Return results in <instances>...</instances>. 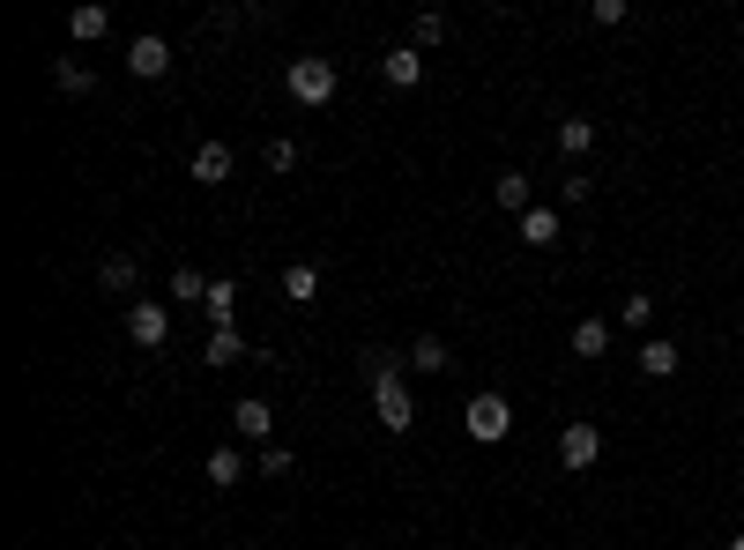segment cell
Returning <instances> with one entry per match:
<instances>
[{
	"mask_svg": "<svg viewBox=\"0 0 744 550\" xmlns=\"http://www.w3.org/2000/svg\"><path fill=\"white\" fill-rule=\"evenodd\" d=\"M647 320H655V298H641V291H633V298L619 305V327H633V335H641Z\"/></svg>",
	"mask_w": 744,
	"mask_h": 550,
	"instance_id": "4316f807",
	"label": "cell"
},
{
	"mask_svg": "<svg viewBox=\"0 0 744 550\" xmlns=\"http://www.w3.org/2000/svg\"><path fill=\"white\" fill-rule=\"evenodd\" d=\"M380 82H388V90H418V82H424V52L418 45H395L388 60H380Z\"/></svg>",
	"mask_w": 744,
	"mask_h": 550,
	"instance_id": "ba28073f",
	"label": "cell"
},
{
	"mask_svg": "<svg viewBox=\"0 0 744 550\" xmlns=\"http://www.w3.org/2000/svg\"><path fill=\"white\" fill-rule=\"evenodd\" d=\"M462 425H470V439H476V447H499V439L514 431V401H506V395H470Z\"/></svg>",
	"mask_w": 744,
	"mask_h": 550,
	"instance_id": "7a4b0ae2",
	"label": "cell"
},
{
	"mask_svg": "<svg viewBox=\"0 0 744 550\" xmlns=\"http://www.w3.org/2000/svg\"><path fill=\"white\" fill-rule=\"evenodd\" d=\"M283 90H291L298 104H328L335 90H343V68H335V60H321V52H305V60H291V68H283Z\"/></svg>",
	"mask_w": 744,
	"mask_h": 550,
	"instance_id": "6da1fadb",
	"label": "cell"
},
{
	"mask_svg": "<svg viewBox=\"0 0 744 550\" xmlns=\"http://www.w3.org/2000/svg\"><path fill=\"white\" fill-rule=\"evenodd\" d=\"M194 179L201 186H223V179H231V150H223V142H201L194 150Z\"/></svg>",
	"mask_w": 744,
	"mask_h": 550,
	"instance_id": "e0dca14e",
	"label": "cell"
},
{
	"mask_svg": "<svg viewBox=\"0 0 744 550\" xmlns=\"http://www.w3.org/2000/svg\"><path fill=\"white\" fill-rule=\"evenodd\" d=\"M283 298L313 305V298H321V268H313V261H291V268H283Z\"/></svg>",
	"mask_w": 744,
	"mask_h": 550,
	"instance_id": "5bb4252c",
	"label": "cell"
},
{
	"mask_svg": "<svg viewBox=\"0 0 744 550\" xmlns=\"http://www.w3.org/2000/svg\"><path fill=\"white\" fill-rule=\"evenodd\" d=\"M521 246H559V208H544V201H536V208L521 216Z\"/></svg>",
	"mask_w": 744,
	"mask_h": 550,
	"instance_id": "2e32d148",
	"label": "cell"
},
{
	"mask_svg": "<svg viewBox=\"0 0 744 550\" xmlns=\"http://www.w3.org/2000/svg\"><path fill=\"white\" fill-rule=\"evenodd\" d=\"M127 75H134V82H164V75H172V45H164L157 30L134 38V45H127Z\"/></svg>",
	"mask_w": 744,
	"mask_h": 550,
	"instance_id": "8992f818",
	"label": "cell"
},
{
	"mask_svg": "<svg viewBox=\"0 0 744 550\" xmlns=\"http://www.w3.org/2000/svg\"><path fill=\"white\" fill-rule=\"evenodd\" d=\"M372 417H380V431H410L418 425V401H410V387H402V373L395 379H380V387H372Z\"/></svg>",
	"mask_w": 744,
	"mask_h": 550,
	"instance_id": "277c9868",
	"label": "cell"
},
{
	"mask_svg": "<svg viewBox=\"0 0 744 550\" xmlns=\"http://www.w3.org/2000/svg\"><path fill=\"white\" fill-rule=\"evenodd\" d=\"M440 38H446V16H432V8H424V16H418V52L440 45Z\"/></svg>",
	"mask_w": 744,
	"mask_h": 550,
	"instance_id": "83f0119b",
	"label": "cell"
},
{
	"mask_svg": "<svg viewBox=\"0 0 744 550\" xmlns=\"http://www.w3.org/2000/svg\"><path fill=\"white\" fill-rule=\"evenodd\" d=\"M446 365H454V350H446L440 335H418V343H410V373H446Z\"/></svg>",
	"mask_w": 744,
	"mask_h": 550,
	"instance_id": "ffe728a7",
	"label": "cell"
},
{
	"mask_svg": "<svg viewBox=\"0 0 744 550\" xmlns=\"http://www.w3.org/2000/svg\"><path fill=\"white\" fill-rule=\"evenodd\" d=\"M559 461H566L573 476H589L595 461H603V431H595L589 417H581V425H566V431H559Z\"/></svg>",
	"mask_w": 744,
	"mask_h": 550,
	"instance_id": "5b68a950",
	"label": "cell"
},
{
	"mask_svg": "<svg viewBox=\"0 0 744 550\" xmlns=\"http://www.w3.org/2000/svg\"><path fill=\"white\" fill-rule=\"evenodd\" d=\"M68 38H82V45H98V38H112V8L104 0H82L68 16Z\"/></svg>",
	"mask_w": 744,
	"mask_h": 550,
	"instance_id": "30bf717a",
	"label": "cell"
},
{
	"mask_svg": "<svg viewBox=\"0 0 744 550\" xmlns=\"http://www.w3.org/2000/svg\"><path fill=\"white\" fill-rule=\"evenodd\" d=\"M52 82H60V98H90V68H82V60H52Z\"/></svg>",
	"mask_w": 744,
	"mask_h": 550,
	"instance_id": "7402d4cb",
	"label": "cell"
},
{
	"mask_svg": "<svg viewBox=\"0 0 744 550\" xmlns=\"http://www.w3.org/2000/svg\"><path fill=\"white\" fill-rule=\"evenodd\" d=\"M201 357H209V365H239V357H247V335H239V327H209V343H201Z\"/></svg>",
	"mask_w": 744,
	"mask_h": 550,
	"instance_id": "4fadbf2b",
	"label": "cell"
},
{
	"mask_svg": "<svg viewBox=\"0 0 744 550\" xmlns=\"http://www.w3.org/2000/svg\"><path fill=\"white\" fill-rule=\"evenodd\" d=\"M231 431H239V439H253V447H269V431H275V409H269L261 395H247L239 409H231Z\"/></svg>",
	"mask_w": 744,
	"mask_h": 550,
	"instance_id": "52a82bcc",
	"label": "cell"
},
{
	"mask_svg": "<svg viewBox=\"0 0 744 550\" xmlns=\"http://www.w3.org/2000/svg\"><path fill=\"white\" fill-rule=\"evenodd\" d=\"M611 350V320H589V313H581V320H573V357H603Z\"/></svg>",
	"mask_w": 744,
	"mask_h": 550,
	"instance_id": "d6986e66",
	"label": "cell"
},
{
	"mask_svg": "<svg viewBox=\"0 0 744 550\" xmlns=\"http://www.w3.org/2000/svg\"><path fill=\"white\" fill-rule=\"evenodd\" d=\"M730 550H744V536H730Z\"/></svg>",
	"mask_w": 744,
	"mask_h": 550,
	"instance_id": "f1b7e54d",
	"label": "cell"
},
{
	"mask_svg": "<svg viewBox=\"0 0 744 550\" xmlns=\"http://www.w3.org/2000/svg\"><path fill=\"white\" fill-rule=\"evenodd\" d=\"M492 201L506 208V216H529V208H536V179H529V172H499L492 179Z\"/></svg>",
	"mask_w": 744,
	"mask_h": 550,
	"instance_id": "9c48e42d",
	"label": "cell"
},
{
	"mask_svg": "<svg viewBox=\"0 0 744 550\" xmlns=\"http://www.w3.org/2000/svg\"><path fill=\"white\" fill-rule=\"evenodd\" d=\"M677 365H685V350H677L670 335H647V343H641V373H647V379H670Z\"/></svg>",
	"mask_w": 744,
	"mask_h": 550,
	"instance_id": "7c38bea8",
	"label": "cell"
},
{
	"mask_svg": "<svg viewBox=\"0 0 744 550\" xmlns=\"http://www.w3.org/2000/svg\"><path fill=\"white\" fill-rule=\"evenodd\" d=\"M172 298L179 305H209V275L201 268H172Z\"/></svg>",
	"mask_w": 744,
	"mask_h": 550,
	"instance_id": "603a6c76",
	"label": "cell"
},
{
	"mask_svg": "<svg viewBox=\"0 0 744 550\" xmlns=\"http://www.w3.org/2000/svg\"><path fill=\"white\" fill-rule=\"evenodd\" d=\"M201 476H209L217 491H231V483H247V454H239V447H209V461H201Z\"/></svg>",
	"mask_w": 744,
	"mask_h": 550,
	"instance_id": "8fae6325",
	"label": "cell"
},
{
	"mask_svg": "<svg viewBox=\"0 0 744 550\" xmlns=\"http://www.w3.org/2000/svg\"><path fill=\"white\" fill-rule=\"evenodd\" d=\"M127 343H134V350H164V343H172V305L134 298L127 305Z\"/></svg>",
	"mask_w": 744,
	"mask_h": 550,
	"instance_id": "3957f363",
	"label": "cell"
},
{
	"mask_svg": "<svg viewBox=\"0 0 744 550\" xmlns=\"http://www.w3.org/2000/svg\"><path fill=\"white\" fill-rule=\"evenodd\" d=\"M410 357H395V350H365V387H380V379H395Z\"/></svg>",
	"mask_w": 744,
	"mask_h": 550,
	"instance_id": "484cf974",
	"label": "cell"
},
{
	"mask_svg": "<svg viewBox=\"0 0 744 550\" xmlns=\"http://www.w3.org/2000/svg\"><path fill=\"white\" fill-rule=\"evenodd\" d=\"M98 283H104V291H120V298H127V291L142 283V268H134V253H104V261H98Z\"/></svg>",
	"mask_w": 744,
	"mask_h": 550,
	"instance_id": "9a60e30c",
	"label": "cell"
},
{
	"mask_svg": "<svg viewBox=\"0 0 744 550\" xmlns=\"http://www.w3.org/2000/svg\"><path fill=\"white\" fill-rule=\"evenodd\" d=\"M261 164H269L275 179H283V172H298V142H291V134H275L269 150H261Z\"/></svg>",
	"mask_w": 744,
	"mask_h": 550,
	"instance_id": "cb8c5ba5",
	"label": "cell"
},
{
	"mask_svg": "<svg viewBox=\"0 0 744 550\" xmlns=\"http://www.w3.org/2000/svg\"><path fill=\"white\" fill-rule=\"evenodd\" d=\"M253 469H261V476H275V483H283V476H291L298 461H291V447H275V439H269V447L253 454Z\"/></svg>",
	"mask_w": 744,
	"mask_h": 550,
	"instance_id": "d4e9b609",
	"label": "cell"
},
{
	"mask_svg": "<svg viewBox=\"0 0 744 550\" xmlns=\"http://www.w3.org/2000/svg\"><path fill=\"white\" fill-rule=\"evenodd\" d=\"M201 313H209V327H231V313H239V283H231V275H217V283H209V305H201Z\"/></svg>",
	"mask_w": 744,
	"mask_h": 550,
	"instance_id": "ac0fdd59",
	"label": "cell"
},
{
	"mask_svg": "<svg viewBox=\"0 0 744 550\" xmlns=\"http://www.w3.org/2000/svg\"><path fill=\"white\" fill-rule=\"evenodd\" d=\"M737 513H744V506H737Z\"/></svg>",
	"mask_w": 744,
	"mask_h": 550,
	"instance_id": "f546056e",
	"label": "cell"
},
{
	"mask_svg": "<svg viewBox=\"0 0 744 550\" xmlns=\"http://www.w3.org/2000/svg\"><path fill=\"white\" fill-rule=\"evenodd\" d=\"M595 150V120H559V156H589Z\"/></svg>",
	"mask_w": 744,
	"mask_h": 550,
	"instance_id": "44dd1931",
	"label": "cell"
}]
</instances>
